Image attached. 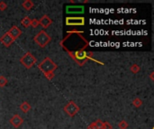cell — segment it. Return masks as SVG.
Instances as JSON below:
<instances>
[{"label": "cell", "mask_w": 154, "mask_h": 129, "mask_svg": "<svg viewBox=\"0 0 154 129\" xmlns=\"http://www.w3.org/2000/svg\"><path fill=\"white\" fill-rule=\"evenodd\" d=\"M87 46L88 45H86L84 48H82V49H79V50H76V51H71V50L68 49L65 47V46H62V48L67 51V53L69 55L70 58L73 59L78 64V66H80V67H82L83 64L85 63H87L89 59L90 60H93V61H95L96 63H99L100 64H104L103 63L99 62V61H97V60H96V59H94L92 58V56H93V53L92 52H87V51H85V49L87 47Z\"/></svg>", "instance_id": "obj_1"}, {"label": "cell", "mask_w": 154, "mask_h": 129, "mask_svg": "<svg viewBox=\"0 0 154 129\" xmlns=\"http://www.w3.org/2000/svg\"><path fill=\"white\" fill-rule=\"evenodd\" d=\"M38 68L43 73L47 72H54L58 68V64L55 62H53L50 58L46 57L38 64Z\"/></svg>", "instance_id": "obj_2"}, {"label": "cell", "mask_w": 154, "mask_h": 129, "mask_svg": "<svg viewBox=\"0 0 154 129\" xmlns=\"http://www.w3.org/2000/svg\"><path fill=\"white\" fill-rule=\"evenodd\" d=\"M33 40L35 41L36 44L39 46V47L44 48L51 42V36L45 31H41L39 33H37L34 36Z\"/></svg>", "instance_id": "obj_3"}, {"label": "cell", "mask_w": 154, "mask_h": 129, "mask_svg": "<svg viewBox=\"0 0 154 129\" xmlns=\"http://www.w3.org/2000/svg\"><path fill=\"white\" fill-rule=\"evenodd\" d=\"M36 61H37V59H36V58L33 56V55L31 52L25 53L24 56L20 58L21 64H23V66L25 68H27V69L32 68L33 64L36 63Z\"/></svg>", "instance_id": "obj_4"}, {"label": "cell", "mask_w": 154, "mask_h": 129, "mask_svg": "<svg viewBox=\"0 0 154 129\" xmlns=\"http://www.w3.org/2000/svg\"><path fill=\"white\" fill-rule=\"evenodd\" d=\"M63 110H64V112L70 117L76 116L78 112H79V107L74 102L73 100H70L69 102L65 105V107L63 108Z\"/></svg>", "instance_id": "obj_5"}, {"label": "cell", "mask_w": 154, "mask_h": 129, "mask_svg": "<svg viewBox=\"0 0 154 129\" xmlns=\"http://www.w3.org/2000/svg\"><path fill=\"white\" fill-rule=\"evenodd\" d=\"M66 24L69 26H81L85 24L84 17H67Z\"/></svg>", "instance_id": "obj_6"}, {"label": "cell", "mask_w": 154, "mask_h": 129, "mask_svg": "<svg viewBox=\"0 0 154 129\" xmlns=\"http://www.w3.org/2000/svg\"><path fill=\"white\" fill-rule=\"evenodd\" d=\"M7 33L10 35L12 38L15 40L17 38H19V37L21 36V34H22V31H21V29L19 28L18 26H15V25H14V26H12L11 28H10V30H9L8 32H7Z\"/></svg>", "instance_id": "obj_7"}, {"label": "cell", "mask_w": 154, "mask_h": 129, "mask_svg": "<svg viewBox=\"0 0 154 129\" xmlns=\"http://www.w3.org/2000/svg\"><path fill=\"white\" fill-rule=\"evenodd\" d=\"M14 41L15 40L7 32H6L1 38H0V42H1L5 47H10V45L14 43Z\"/></svg>", "instance_id": "obj_8"}, {"label": "cell", "mask_w": 154, "mask_h": 129, "mask_svg": "<svg viewBox=\"0 0 154 129\" xmlns=\"http://www.w3.org/2000/svg\"><path fill=\"white\" fill-rule=\"evenodd\" d=\"M9 122H10V124H11L14 127L17 128V127H19V126L23 124L24 119H23L19 115H14L13 117L10 118Z\"/></svg>", "instance_id": "obj_9"}, {"label": "cell", "mask_w": 154, "mask_h": 129, "mask_svg": "<svg viewBox=\"0 0 154 129\" xmlns=\"http://www.w3.org/2000/svg\"><path fill=\"white\" fill-rule=\"evenodd\" d=\"M51 23H52V20L46 14L43 15L39 20V24H41L44 29H47L48 27L51 24Z\"/></svg>", "instance_id": "obj_10"}, {"label": "cell", "mask_w": 154, "mask_h": 129, "mask_svg": "<svg viewBox=\"0 0 154 129\" xmlns=\"http://www.w3.org/2000/svg\"><path fill=\"white\" fill-rule=\"evenodd\" d=\"M66 12L69 14H81L84 12L83 6H67Z\"/></svg>", "instance_id": "obj_11"}, {"label": "cell", "mask_w": 154, "mask_h": 129, "mask_svg": "<svg viewBox=\"0 0 154 129\" xmlns=\"http://www.w3.org/2000/svg\"><path fill=\"white\" fill-rule=\"evenodd\" d=\"M20 109H21V111L24 112V113H27L29 111V110L31 109V105L27 102V101H24V102L20 105Z\"/></svg>", "instance_id": "obj_12"}, {"label": "cell", "mask_w": 154, "mask_h": 129, "mask_svg": "<svg viewBox=\"0 0 154 129\" xmlns=\"http://www.w3.org/2000/svg\"><path fill=\"white\" fill-rule=\"evenodd\" d=\"M33 5H34V4L33 1H31V0H25V1L23 2V4H22V6L27 11L31 10V9L33 7Z\"/></svg>", "instance_id": "obj_13"}, {"label": "cell", "mask_w": 154, "mask_h": 129, "mask_svg": "<svg viewBox=\"0 0 154 129\" xmlns=\"http://www.w3.org/2000/svg\"><path fill=\"white\" fill-rule=\"evenodd\" d=\"M31 22H32V20L30 19V18L28 16H25L21 20V24L24 27H25V28H27V27L31 26Z\"/></svg>", "instance_id": "obj_14"}, {"label": "cell", "mask_w": 154, "mask_h": 129, "mask_svg": "<svg viewBox=\"0 0 154 129\" xmlns=\"http://www.w3.org/2000/svg\"><path fill=\"white\" fill-rule=\"evenodd\" d=\"M142 99H140V98H135V99H133V100H132V105L134 106V107H136V108H140L142 105Z\"/></svg>", "instance_id": "obj_15"}, {"label": "cell", "mask_w": 154, "mask_h": 129, "mask_svg": "<svg viewBox=\"0 0 154 129\" xmlns=\"http://www.w3.org/2000/svg\"><path fill=\"white\" fill-rule=\"evenodd\" d=\"M130 70L132 73H138L141 71V67L138 66L137 64H133L132 66L130 67Z\"/></svg>", "instance_id": "obj_16"}, {"label": "cell", "mask_w": 154, "mask_h": 129, "mask_svg": "<svg viewBox=\"0 0 154 129\" xmlns=\"http://www.w3.org/2000/svg\"><path fill=\"white\" fill-rule=\"evenodd\" d=\"M129 126V124L127 121H125V120H122L119 124H118V127L120 129H127Z\"/></svg>", "instance_id": "obj_17"}, {"label": "cell", "mask_w": 154, "mask_h": 129, "mask_svg": "<svg viewBox=\"0 0 154 129\" xmlns=\"http://www.w3.org/2000/svg\"><path fill=\"white\" fill-rule=\"evenodd\" d=\"M7 82H8V81H7L6 77H5V76H3V75L0 76V87L6 86V85L7 84Z\"/></svg>", "instance_id": "obj_18"}, {"label": "cell", "mask_w": 154, "mask_h": 129, "mask_svg": "<svg viewBox=\"0 0 154 129\" xmlns=\"http://www.w3.org/2000/svg\"><path fill=\"white\" fill-rule=\"evenodd\" d=\"M43 75L49 81L52 80L54 78V76H55V75H54V72H47V73H44Z\"/></svg>", "instance_id": "obj_19"}, {"label": "cell", "mask_w": 154, "mask_h": 129, "mask_svg": "<svg viewBox=\"0 0 154 129\" xmlns=\"http://www.w3.org/2000/svg\"><path fill=\"white\" fill-rule=\"evenodd\" d=\"M103 124L104 122L100 119H97L96 121H95V125L96 126V129H103Z\"/></svg>", "instance_id": "obj_20"}, {"label": "cell", "mask_w": 154, "mask_h": 129, "mask_svg": "<svg viewBox=\"0 0 154 129\" xmlns=\"http://www.w3.org/2000/svg\"><path fill=\"white\" fill-rule=\"evenodd\" d=\"M31 26L33 27V28H36V27L39 26V20L37 19H33L31 22Z\"/></svg>", "instance_id": "obj_21"}, {"label": "cell", "mask_w": 154, "mask_h": 129, "mask_svg": "<svg viewBox=\"0 0 154 129\" xmlns=\"http://www.w3.org/2000/svg\"><path fill=\"white\" fill-rule=\"evenodd\" d=\"M6 8H7V5L6 2H4V1L0 2V11H5Z\"/></svg>", "instance_id": "obj_22"}, {"label": "cell", "mask_w": 154, "mask_h": 129, "mask_svg": "<svg viewBox=\"0 0 154 129\" xmlns=\"http://www.w3.org/2000/svg\"><path fill=\"white\" fill-rule=\"evenodd\" d=\"M103 129H113V126L108 122H104V124H103Z\"/></svg>", "instance_id": "obj_23"}, {"label": "cell", "mask_w": 154, "mask_h": 129, "mask_svg": "<svg viewBox=\"0 0 154 129\" xmlns=\"http://www.w3.org/2000/svg\"><path fill=\"white\" fill-rule=\"evenodd\" d=\"M87 129H96V126L95 125V122H93L92 124H90L88 126H87Z\"/></svg>", "instance_id": "obj_24"}, {"label": "cell", "mask_w": 154, "mask_h": 129, "mask_svg": "<svg viewBox=\"0 0 154 129\" xmlns=\"http://www.w3.org/2000/svg\"><path fill=\"white\" fill-rule=\"evenodd\" d=\"M153 76H154V72H151V73L150 75V77H151V81H153V80H154Z\"/></svg>", "instance_id": "obj_25"}]
</instances>
